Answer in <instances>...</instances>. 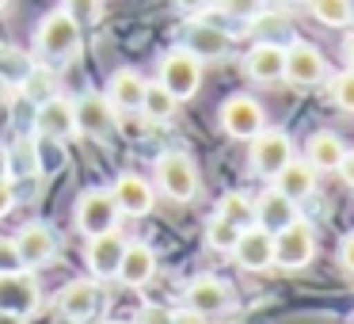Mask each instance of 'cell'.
Listing matches in <instances>:
<instances>
[{"instance_id": "cell-1", "label": "cell", "mask_w": 354, "mask_h": 324, "mask_svg": "<svg viewBox=\"0 0 354 324\" xmlns=\"http://www.w3.org/2000/svg\"><path fill=\"white\" fill-rule=\"evenodd\" d=\"M80 31H84V27H80L65 8H57L39 24V31H35V50H39L46 62H73L77 50H80Z\"/></svg>"}, {"instance_id": "cell-2", "label": "cell", "mask_w": 354, "mask_h": 324, "mask_svg": "<svg viewBox=\"0 0 354 324\" xmlns=\"http://www.w3.org/2000/svg\"><path fill=\"white\" fill-rule=\"evenodd\" d=\"M156 84H164L179 103L191 100L202 88V62L191 54L187 46H176L160 57V69H156Z\"/></svg>"}, {"instance_id": "cell-3", "label": "cell", "mask_w": 354, "mask_h": 324, "mask_svg": "<svg viewBox=\"0 0 354 324\" xmlns=\"http://www.w3.org/2000/svg\"><path fill=\"white\" fill-rule=\"evenodd\" d=\"M118 217H122V210H118L111 187H92V191H84L77 199V210H73V222H77V229L84 233V237H100V233L118 229Z\"/></svg>"}, {"instance_id": "cell-4", "label": "cell", "mask_w": 354, "mask_h": 324, "mask_svg": "<svg viewBox=\"0 0 354 324\" xmlns=\"http://www.w3.org/2000/svg\"><path fill=\"white\" fill-rule=\"evenodd\" d=\"M217 123H221V130L229 134V138L236 141H252L259 130H267V115H263V103L252 100V96H229V100L221 103V111H217Z\"/></svg>"}, {"instance_id": "cell-5", "label": "cell", "mask_w": 354, "mask_h": 324, "mask_svg": "<svg viewBox=\"0 0 354 324\" xmlns=\"http://www.w3.org/2000/svg\"><path fill=\"white\" fill-rule=\"evenodd\" d=\"M316 255V233L308 222H290L282 233H274V267L282 271H301Z\"/></svg>"}, {"instance_id": "cell-6", "label": "cell", "mask_w": 354, "mask_h": 324, "mask_svg": "<svg viewBox=\"0 0 354 324\" xmlns=\"http://www.w3.org/2000/svg\"><path fill=\"white\" fill-rule=\"evenodd\" d=\"M156 187L171 202H194V195H198V168L183 153H160V161H156Z\"/></svg>"}, {"instance_id": "cell-7", "label": "cell", "mask_w": 354, "mask_h": 324, "mask_svg": "<svg viewBox=\"0 0 354 324\" xmlns=\"http://www.w3.org/2000/svg\"><path fill=\"white\" fill-rule=\"evenodd\" d=\"M282 80H290L293 88H316L328 80V62L313 42H286V73Z\"/></svg>"}, {"instance_id": "cell-8", "label": "cell", "mask_w": 354, "mask_h": 324, "mask_svg": "<svg viewBox=\"0 0 354 324\" xmlns=\"http://www.w3.org/2000/svg\"><path fill=\"white\" fill-rule=\"evenodd\" d=\"M293 161V141L286 130H259L252 138V172L263 179H274Z\"/></svg>"}, {"instance_id": "cell-9", "label": "cell", "mask_w": 354, "mask_h": 324, "mask_svg": "<svg viewBox=\"0 0 354 324\" xmlns=\"http://www.w3.org/2000/svg\"><path fill=\"white\" fill-rule=\"evenodd\" d=\"M39 305H42V290H39V282H35V275L27 267L4 271V275H0V309H4V313L35 316Z\"/></svg>"}, {"instance_id": "cell-10", "label": "cell", "mask_w": 354, "mask_h": 324, "mask_svg": "<svg viewBox=\"0 0 354 324\" xmlns=\"http://www.w3.org/2000/svg\"><path fill=\"white\" fill-rule=\"evenodd\" d=\"M73 111H77V134H84V138H92V141L111 138L118 111L111 107L107 96H100V92H84L80 100H73Z\"/></svg>"}, {"instance_id": "cell-11", "label": "cell", "mask_w": 354, "mask_h": 324, "mask_svg": "<svg viewBox=\"0 0 354 324\" xmlns=\"http://www.w3.org/2000/svg\"><path fill=\"white\" fill-rule=\"evenodd\" d=\"M16 248H19V260H24L27 271L50 267L54 255H57V233L42 222H31L16 233Z\"/></svg>"}, {"instance_id": "cell-12", "label": "cell", "mask_w": 354, "mask_h": 324, "mask_svg": "<svg viewBox=\"0 0 354 324\" xmlns=\"http://www.w3.org/2000/svg\"><path fill=\"white\" fill-rule=\"evenodd\" d=\"M35 130L42 134V138L50 141H65L77 134V111H73V100H65V96H50V100L39 103V111H35Z\"/></svg>"}, {"instance_id": "cell-13", "label": "cell", "mask_w": 354, "mask_h": 324, "mask_svg": "<svg viewBox=\"0 0 354 324\" xmlns=\"http://www.w3.org/2000/svg\"><path fill=\"white\" fill-rule=\"evenodd\" d=\"M183 305L194 309V313H202V316H217V313H225V309L232 305V290L214 275H198V278L187 282Z\"/></svg>"}, {"instance_id": "cell-14", "label": "cell", "mask_w": 354, "mask_h": 324, "mask_svg": "<svg viewBox=\"0 0 354 324\" xmlns=\"http://www.w3.org/2000/svg\"><path fill=\"white\" fill-rule=\"evenodd\" d=\"M57 313L73 324H88L100 313V286L92 278H73L62 294H57Z\"/></svg>"}, {"instance_id": "cell-15", "label": "cell", "mask_w": 354, "mask_h": 324, "mask_svg": "<svg viewBox=\"0 0 354 324\" xmlns=\"http://www.w3.org/2000/svg\"><path fill=\"white\" fill-rule=\"evenodd\" d=\"M122 252H126V237L118 229H111V233H100V237H88L84 263L95 278H115L118 263H122Z\"/></svg>"}, {"instance_id": "cell-16", "label": "cell", "mask_w": 354, "mask_h": 324, "mask_svg": "<svg viewBox=\"0 0 354 324\" xmlns=\"http://www.w3.org/2000/svg\"><path fill=\"white\" fill-rule=\"evenodd\" d=\"M111 195H115L122 217H145L156 202L153 183H149L145 176H138V172H122V176L115 179V187H111Z\"/></svg>"}, {"instance_id": "cell-17", "label": "cell", "mask_w": 354, "mask_h": 324, "mask_svg": "<svg viewBox=\"0 0 354 324\" xmlns=\"http://www.w3.org/2000/svg\"><path fill=\"white\" fill-rule=\"evenodd\" d=\"M232 260H236L244 271H267V267H274V237H270V233H263L259 225H248V229L240 233L236 248H232Z\"/></svg>"}, {"instance_id": "cell-18", "label": "cell", "mask_w": 354, "mask_h": 324, "mask_svg": "<svg viewBox=\"0 0 354 324\" xmlns=\"http://www.w3.org/2000/svg\"><path fill=\"white\" fill-rule=\"evenodd\" d=\"M156 275V252L141 240H126V252H122V263H118V282L130 286V290H141L145 282H153Z\"/></svg>"}, {"instance_id": "cell-19", "label": "cell", "mask_w": 354, "mask_h": 324, "mask_svg": "<svg viewBox=\"0 0 354 324\" xmlns=\"http://www.w3.org/2000/svg\"><path fill=\"white\" fill-rule=\"evenodd\" d=\"M290 222H297V202L286 199L282 191L270 187V191H263L259 199H255V225H259L263 233L274 237V233H282Z\"/></svg>"}, {"instance_id": "cell-20", "label": "cell", "mask_w": 354, "mask_h": 324, "mask_svg": "<svg viewBox=\"0 0 354 324\" xmlns=\"http://www.w3.org/2000/svg\"><path fill=\"white\" fill-rule=\"evenodd\" d=\"M244 73L252 80H259V84H274V80H282L286 46H278V42H255L252 54L244 57Z\"/></svg>"}, {"instance_id": "cell-21", "label": "cell", "mask_w": 354, "mask_h": 324, "mask_svg": "<svg viewBox=\"0 0 354 324\" xmlns=\"http://www.w3.org/2000/svg\"><path fill=\"white\" fill-rule=\"evenodd\" d=\"M145 88L149 80L141 77L138 69H118L111 73V84H107V100L115 111L130 115V111H141V100H145Z\"/></svg>"}, {"instance_id": "cell-22", "label": "cell", "mask_w": 354, "mask_h": 324, "mask_svg": "<svg viewBox=\"0 0 354 324\" xmlns=\"http://www.w3.org/2000/svg\"><path fill=\"white\" fill-rule=\"evenodd\" d=\"M183 46L191 50L198 62H221L229 54V35L214 24H191L183 35Z\"/></svg>"}, {"instance_id": "cell-23", "label": "cell", "mask_w": 354, "mask_h": 324, "mask_svg": "<svg viewBox=\"0 0 354 324\" xmlns=\"http://www.w3.org/2000/svg\"><path fill=\"white\" fill-rule=\"evenodd\" d=\"M316 176H320V172H316L313 164L293 156V161L274 176V191H282L286 199H293V202H305L308 195L316 191Z\"/></svg>"}, {"instance_id": "cell-24", "label": "cell", "mask_w": 354, "mask_h": 324, "mask_svg": "<svg viewBox=\"0 0 354 324\" xmlns=\"http://www.w3.org/2000/svg\"><path fill=\"white\" fill-rule=\"evenodd\" d=\"M343 156H346V145H343V138H339V134L320 130V134H313V138H308L305 161L313 164L316 172H339Z\"/></svg>"}, {"instance_id": "cell-25", "label": "cell", "mask_w": 354, "mask_h": 324, "mask_svg": "<svg viewBox=\"0 0 354 324\" xmlns=\"http://www.w3.org/2000/svg\"><path fill=\"white\" fill-rule=\"evenodd\" d=\"M176 107H179V100H176V96H171L164 84H149V88H145L141 115H145L149 123H171V118H176Z\"/></svg>"}, {"instance_id": "cell-26", "label": "cell", "mask_w": 354, "mask_h": 324, "mask_svg": "<svg viewBox=\"0 0 354 324\" xmlns=\"http://www.w3.org/2000/svg\"><path fill=\"white\" fill-rule=\"evenodd\" d=\"M252 24V35L255 42H278V46H286V39H290V19L282 16V12H267L263 8L255 19H248Z\"/></svg>"}, {"instance_id": "cell-27", "label": "cell", "mask_w": 354, "mask_h": 324, "mask_svg": "<svg viewBox=\"0 0 354 324\" xmlns=\"http://www.w3.org/2000/svg\"><path fill=\"white\" fill-rule=\"evenodd\" d=\"M308 12H313V19L324 27H346L354 19L351 0H308Z\"/></svg>"}, {"instance_id": "cell-28", "label": "cell", "mask_w": 354, "mask_h": 324, "mask_svg": "<svg viewBox=\"0 0 354 324\" xmlns=\"http://www.w3.org/2000/svg\"><path fill=\"white\" fill-rule=\"evenodd\" d=\"M217 214H221L225 222H232L236 229H248V225H255V202L240 191H229L221 199V206H217Z\"/></svg>"}, {"instance_id": "cell-29", "label": "cell", "mask_w": 354, "mask_h": 324, "mask_svg": "<svg viewBox=\"0 0 354 324\" xmlns=\"http://www.w3.org/2000/svg\"><path fill=\"white\" fill-rule=\"evenodd\" d=\"M240 233H244V229H236V225H232V222H225L221 214H214V217L206 222V244L214 248V252L232 255V248H236Z\"/></svg>"}, {"instance_id": "cell-30", "label": "cell", "mask_w": 354, "mask_h": 324, "mask_svg": "<svg viewBox=\"0 0 354 324\" xmlns=\"http://www.w3.org/2000/svg\"><path fill=\"white\" fill-rule=\"evenodd\" d=\"M31 73V57L16 46H0V80L4 84H24Z\"/></svg>"}, {"instance_id": "cell-31", "label": "cell", "mask_w": 354, "mask_h": 324, "mask_svg": "<svg viewBox=\"0 0 354 324\" xmlns=\"http://www.w3.org/2000/svg\"><path fill=\"white\" fill-rule=\"evenodd\" d=\"M19 88H24V96H27V100H35V103H42V100L54 96V80H50V73H42V69H31Z\"/></svg>"}, {"instance_id": "cell-32", "label": "cell", "mask_w": 354, "mask_h": 324, "mask_svg": "<svg viewBox=\"0 0 354 324\" xmlns=\"http://www.w3.org/2000/svg\"><path fill=\"white\" fill-rule=\"evenodd\" d=\"M331 100H335V107L354 111V69L335 73V80H331Z\"/></svg>"}, {"instance_id": "cell-33", "label": "cell", "mask_w": 354, "mask_h": 324, "mask_svg": "<svg viewBox=\"0 0 354 324\" xmlns=\"http://www.w3.org/2000/svg\"><path fill=\"white\" fill-rule=\"evenodd\" d=\"M65 12H69L80 27H92L103 12V0H65Z\"/></svg>"}, {"instance_id": "cell-34", "label": "cell", "mask_w": 354, "mask_h": 324, "mask_svg": "<svg viewBox=\"0 0 354 324\" xmlns=\"http://www.w3.org/2000/svg\"><path fill=\"white\" fill-rule=\"evenodd\" d=\"M217 4H221V12L232 19H255L267 8V0H217Z\"/></svg>"}, {"instance_id": "cell-35", "label": "cell", "mask_w": 354, "mask_h": 324, "mask_svg": "<svg viewBox=\"0 0 354 324\" xmlns=\"http://www.w3.org/2000/svg\"><path fill=\"white\" fill-rule=\"evenodd\" d=\"M24 260H19V248H16V237H0V275L4 271H19Z\"/></svg>"}, {"instance_id": "cell-36", "label": "cell", "mask_w": 354, "mask_h": 324, "mask_svg": "<svg viewBox=\"0 0 354 324\" xmlns=\"http://www.w3.org/2000/svg\"><path fill=\"white\" fill-rule=\"evenodd\" d=\"M176 313L168 305H141V313L133 316V324H171Z\"/></svg>"}, {"instance_id": "cell-37", "label": "cell", "mask_w": 354, "mask_h": 324, "mask_svg": "<svg viewBox=\"0 0 354 324\" xmlns=\"http://www.w3.org/2000/svg\"><path fill=\"white\" fill-rule=\"evenodd\" d=\"M339 267H343L346 275H354V233H346L343 244H339Z\"/></svg>"}, {"instance_id": "cell-38", "label": "cell", "mask_w": 354, "mask_h": 324, "mask_svg": "<svg viewBox=\"0 0 354 324\" xmlns=\"http://www.w3.org/2000/svg\"><path fill=\"white\" fill-rule=\"evenodd\" d=\"M12 206H16V187L12 179H0V217H8Z\"/></svg>"}, {"instance_id": "cell-39", "label": "cell", "mask_w": 354, "mask_h": 324, "mask_svg": "<svg viewBox=\"0 0 354 324\" xmlns=\"http://www.w3.org/2000/svg\"><path fill=\"white\" fill-rule=\"evenodd\" d=\"M171 4H176V8L183 12V16H198V12H206L209 4H214V0H171Z\"/></svg>"}, {"instance_id": "cell-40", "label": "cell", "mask_w": 354, "mask_h": 324, "mask_svg": "<svg viewBox=\"0 0 354 324\" xmlns=\"http://www.w3.org/2000/svg\"><path fill=\"white\" fill-rule=\"evenodd\" d=\"M339 176H343V183L354 191V149H346V156H343V164H339Z\"/></svg>"}, {"instance_id": "cell-41", "label": "cell", "mask_w": 354, "mask_h": 324, "mask_svg": "<svg viewBox=\"0 0 354 324\" xmlns=\"http://www.w3.org/2000/svg\"><path fill=\"white\" fill-rule=\"evenodd\" d=\"M171 324H206V316H202V313H194V309H179V313H176V321H171Z\"/></svg>"}, {"instance_id": "cell-42", "label": "cell", "mask_w": 354, "mask_h": 324, "mask_svg": "<svg viewBox=\"0 0 354 324\" xmlns=\"http://www.w3.org/2000/svg\"><path fill=\"white\" fill-rule=\"evenodd\" d=\"M0 179H12V153L0 145Z\"/></svg>"}, {"instance_id": "cell-43", "label": "cell", "mask_w": 354, "mask_h": 324, "mask_svg": "<svg viewBox=\"0 0 354 324\" xmlns=\"http://www.w3.org/2000/svg\"><path fill=\"white\" fill-rule=\"evenodd\" d=\"M0 324H27V316H19V313H4V309H0Z\"/></svg>"}, {"instance_id": "cell-44", "label": "cell", "mask_w": 354, "mask_h": 324, "mask_svg": "<svg viewBox=\"0 0 354 324\" xmlns=\"http://www.w3.org/2000/svg\"><path fill=\"white\" fill-rule=\"evenodd\" d=\"M343 57H346V65H351V69H354V35H351V39L343 42Z\"/></svg>"}, {"instance_id": "cell-45", "label": "cell", "mask_w": 354, "mask_h": 324, "mask_svg": "<svg viewBox=\"0 0 354 324\" xmlns=\"http://www.w3.org/2000/svg\"><path fill=\"white\" fill-rule=\"evenodd\" d=\"M274 4H282V8H293V4H305V0H274Z\"/></svg>"}, {"instance_id": "cell-46", "label": "cell", "mask_w": 354, "mask_h": 324, "mask_svg": "<svg viewBox=\"0 0 354 324\" xmlns=\"http://www.w3.org/2000/svg\"><path fill=\"white\" fill-rule=\"evenodd\" d=\"M4 92H8V84H4V80H0V96H4Z\"/></svg>"}, {"instance_id": "cell-47", "label": "cell", "mask_w": 354, "mask_h": 324, "mask_svg": "<svg viewBox=\"0 0 354 324\" xmlns=\"http://www.w3.org/2000/svg\"><path fill=\"white\" fill-rule=\"evenodd\" d=\"M4 8H8V0H0V12H4Z\"/></svg>"}, {"instance_id": "cell-48", "label": "cell", "mask_w": 354, "mask_h": 324, "mask_svg": "<svg viewBox=\"0 0 354 324\" xmlns=\"http://www.w3.org/2000/svg\"><path fill=\"white\" fill-rule=\"evenodd\" d=\"M103 324H122V321H103Z\"/></svg>"}]
</instances>
